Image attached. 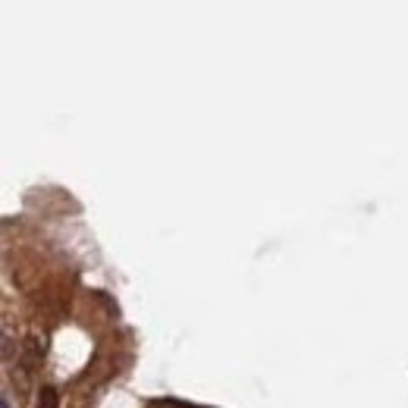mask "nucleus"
I'll return each mask as SVG.
<instances>
[{
	"mask_svg": "<svg viewBox=\"0 0 408 408\" xmlns=\"http://www.w3.org/2000/svg\"><path fill=\"white\" fill-rule=\"evenodd\" d=\"M35 408H56V389L54 386H44L38 393V405Z\"/></svg>",
	"mask_w": 408,
	"mask_h": 408,
	"instance_id": "obj_1",
	"label": "nucleus"
}]
</instances>
